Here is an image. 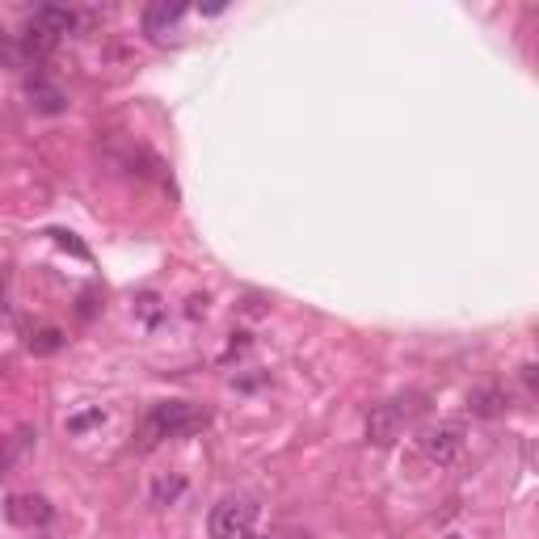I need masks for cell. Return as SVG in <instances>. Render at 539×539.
<instances>
[{"mask_svg":"<svg viewBox=\"0 0 539 539\" xmlns=\"http://www.w3.org/2000/svg\"><path fill=\"white\" fill-rule=\"evenodd\" d=\"M182 493H186V476H161V481L152 485V502H156V506H169V502H177Z\"/></svg>","mask_w":539,"mask_h":539,"instance_id":"8fae6325","label":"cell"},{"mask_svg":"<svg viewBox=\"0 0 539 539\" xmlns=\"http://www.w3.org/2000/svg\"><path fill=\"white\" fill-rule=\"evenodd\" d=\"M30 22L47 26L55 38H64V34H72L76 26H81V13H76V9H64V5H43V9H34Z\"/></svg>","mask_w":539,"mask_h":539,"instance_id":"ba28073f","label":"cell"},{"mask_svg":"<svg viewBox=\"0 0 539 539\" xmlns=\"http://www.w3.org/2000/svg\"><path fill=\"white\" fill-rule=\"evenodd\" d=\"M257 514H262V506H257V497L249 493H228L219 497V502L211 506V518H207V531L211 539H245L257 523Z\"/></svg>","mask_w":539,"mask_h":539,"instance_id":"7a4b0ae2","label":"cell"},{"mask_svg":"<svg viewBox=\"0 0 539 539\" xmlns=\"http://www.w3.org/2000/svg\"><path fill=\"white\" fill-rule=\"evenodd\" d=\"M59 346H64V333H59V329H43L38 337H30V350L34 354H55Z\"/></svg>","mask_w":539,"mask_h":539,"instance_id":"7c38bea8","label":"cell"},{"mask_svg":"<svg viewBox=\"0 0 539 539\" xmlns=\"http://www.w3.org/2000/svg\"><path fill=\"white\" fill-rule=\"evenodd\" d=\"M409 417H413V405L409 401H384V405H375L367 413V438H371L375 447H388V443L401 438Z\"/></svg>","mask_w":539,"mask_h":539,"instance_id":"277c9868","label":"cell"},{"mask_svg":"<svg viewBox=\"0 0 539 539\" xmlns=\"http://www.w3.org/2000/svg\"><path fill=\"white\" fill-rule=\"evenodd\" d=\"M506 392L502 388H476L472 396H468V413L472 417H502L506 413Z\"/></svg>","mask_w":539,"mask_h":539,"instance_id":"9c48e42d","label":"cell"},{"mask_svg":"<svg viewBox=\"0 0 539 539\" xmlns=\"http://www.w3.org/2000/svg\"><path fill=\"white\" fill-rule=\"evenodd\" d=\"M464 434H468L464 422H434V426H426L422 434H417V451H422L426 464L451 468L459 459V451H464Z\"/></svg>","mask_w":539,"mask_h":539,"instance_id":"3957f363","label":"cell"},{"mask_svg":"<svg viewBox=\"0 0 539 539\" xmlns=\"http://www.w3.org/2000/svg\"><path fill=\"white\" fill-rule=\"evenodd\" d=\"M102 417H106L102 409H93V413H81V417H72V422H68V430H72V434H81V430H89L93 422H102Z\"/></svg>","mask_w":539,"mask_h":539,"instance_id":"4fadbf2b","label":"cell"},{"mask_svg":"<svg viewBox=\"0 0 539 539\" xmlns=\"http://www.w3.org/2000/svg\"><path fill=\"white\" fill-rule=\"evenodd\" d=\"M0 464H5V438H0Z\"/></svg>","mask_w":539,"mask_h":539,"instance_id":"5bb4252c","label":"cell"},{"mask_svg":"<svg viewBox=\"0 0 539 539\" xmlns=\"http://www.w3.org/2000/svg\"><path fill=\"white\" fill-rule=\"evenodd\" d=\"M207 422H211V413L190 405V401H161V405H152L148 422H144V447H156V443H165V438L198 434Z\"/></svg>","mask_w":539,"mask_h":539,"instance_id":"6da1fadb","label":"cell"},{"mask_svg":"<svg viewBox=\"0 0 539 539\" xmlns=\"http://www.w3.org/2000/svg\"><path fill=\"white\" fill-rule=\"evenodd\" d=\"M26 93H30V106H34L38 114H64V110H68V97L59 93V89L47 81V76H30Z\"/></svg>","mask_w":539,"mask_h":539,"instance_id":"8992f818","label":"cell"},{"mask_svg":"<svg viewBox=\"0 0 539 539\" xmlns=\"http://www.w3.org/2000/svg\"><path fill=\"white\" fill-rule=\"evenodd\" d=\"M182 5H169V0H156V5H148L144 9V30L148 34H165L169 26H177V22H182Z\"/></svg>","mask_w":539,"mask_h":539,"instance_id":"30bf717a","label":"cell"},{"mask_svg":"<svg viewBox=\"0 0 539 539\" xmlns=\"http://www.w3.org/2000/svg\"><path fill=\"white\" fill-rule=\"evenodd\" d=\"M51 502L47 497H38V493H13L9 502H5V518L13 527H26V531H34V527H47L51 523Z\"/></svg>","mask_w":539,"mask_h":539,"instance_id":"5b68a950","label":"cell"},{"mask_svg":"<svg viewBox=\"0 0 539 539\" xmlns=\"http://www.w3.org/2000/svg\"><path fill=\"white\" fill-rule=\"evenodd\" d=\"M55 47H59V38L47 26H38V22H26L22 38H17V51H22L26 59H47Z\"/></svg>","mask_w":539,"mask_h":539,"instance_id":"52a82bcc","label":"cell"}]
</instances>
